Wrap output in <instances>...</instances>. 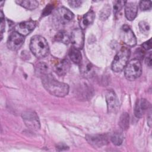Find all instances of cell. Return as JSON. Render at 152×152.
<instances>
[{"instance_id": "obj_1", "label": "cell", "mask_w": 152, "mask_h": 152, "mask_svg": "<svg viewBox=\"0 0 152 152\" xmlns=\"http://www.w3.org/2000/svg\"><path fill=\"white\" fill-rule=\"evenodd\" d=\"M45 88L52 95L56 97H64L68 94L69 86L68 84L56 80L50 73L41 77Z\"/></svg>"}, {"instance_id": "obj_2", "label": "cell", "mask_w": 152, "mask_h": 152, "mask_svg": "<svg viewBox=\"0 0 152 152\" xmlns=\"http://www.w3.org/2000/svg\"><path fill=\"white\" fill-rule=\"evenodd\" d=\"M30 49L37 58H43L49 53V46L47 41L43 37L39 35H36L31 38Z\"/></svg>"}, {"instance_id": "obj_3", "label": "cell", "mask_w": 152, "mask_h": 152, "mask_svg": "<svg viewBox=\"0 0 152 152\" xmlns=\"http://www.w3.org/2000/svg\"><path fill=\"white\" fill-rule=\"evenodd\" d=\"M131 55L129 49L126 47L122 48L115 55L112 64V69L115 72H120L125 68L128 64Z\"/></svg>"}, {"instance_id": "obj_4", "label": "cell", "mask_w": 152, "mask_h": 152, "mask_svg": "<svg viewBox=\"0 0 152 152\" xmlns=\"http://www.w3.org/2000/svg\"><path fill=\"white\" fill-rule=\"evenodd\" d=\"M125 68V76L128 80L134 81L141 74V64L140 61L137 59L135 58L131 60Z\"/></svg>"}, {"instance_id": "obj_5", "label": "cell", "mask_w": 152, "mask_h": 152, "mask_svg": "<svg viewBox=\"0 0 152 152\" xmlns=\"http://www.w3.org/2000/svg\"><path fill=\"white\" fill-rule=\"evenodd\" d=\"M22 118L26 125L33 131H37L40 128V123L37 113L31 110H28L22 113Z\"/></svg>"}, {"instance_id": "obj_6", "label": "cell", "mask_w": 152, "mask_h": 152, "mask_svg": "<svg viewBox=\"0 0 152 152\" xmlns=\"http://www.w3.org/2000/svg\"><path fill=\"white\" fill-rule=\"evenodd\" d=\"M121 37L124 43L128 46H134L137 43L136 37L128 25L125 24L121 27Z\"/></svg>"}, {"instance_id": "obj_7", "label": "cell", "mask_w": 152, "mask_h": 152, "mask_svg": "<svg viewBox=\"0 0 152 152\" xmlns=\"http://www.w3.org/2000/svg\"><path fill=\"white\" fill-rule=\"evenodd\" d=\"M24 42V37L16 31L12 32L7 41L8 48L13 51L18 50Z\"/></svg>"}, {"instance_id": "obj_8", "label": "cell", "mask_w": 152, "mask_h": 152, "mask_svg": "<svg viewBox=\"0 0 152 152\" xmlns=\"http://www.w3.org/2000/svg\"><path fill=\"white\" fill-rule=\"evenodd\" d=\"M106 100L109 113H116L119 108V102L117 96L113 90H108L106 93Z\"/></svg>"}, {"instance_id": "obj_9", "label": "cell", "mask_w": 152, "mask_h": 152, "mask_svg": "<svg viewBox=\"0 0 152 152\" xmlns=\"http://www.w3.org/2000/svg\"><path fill=\"white\" fill-rule=\"evenodd\" d=\"M36 24V22L33 20L22 22L17 24L14 27V30L23 36H26L35 28Z\"/></svg>"}, {"instance_id": "obj_10", "label": "cell", "mask_w": 152, "mask_h": 152, "mask_svg": "<svg viewBox=\"0 0 152 152\" xmlns=\"http://www.w3.org/2000/svg\"><path fill=\"white\" fill-rule=\"evenodd\" d=\"M87 142L94 147H101L108 143L107 136L105 134L86 135Z\"/></svg>"}, {"instance_id": "obj_11", "label": "cell", "mask_w": 152, "mask_h": 152, "mask_svg": "<svg viewBox=\"0 0 152 152\" xmlns=\"http://www.w3.org/2000/svg\"><path fill=\"white\" fill-rule=\"evenodd\" d=\"M70 41L73 45V46L78 49H81L84 46V36L83 30L81 28H75L72 30Z\"/></svg>"}, {"instance_id": "obj_12", "label": "cell", "mask_w": 152, "mask_h": 152, "mask_svg": "<svg viewBox=\"0 0 152 152\" xmlns=\"http://www.w3.org/2000/svg\"><path fill=\"white\" fill-rule=\"evenodd\" d=\"M55 18L57 21L61 24H66L74 18L73 13L65 7H61L58 9L55 13Z\"/></svg>"}, {"instance_id": "obj_13", "label": "cell", "mask_w": 152, "mask_h": 152, "mask_svg": "<svg viewBox=\"0 0 152 152\" xmlns=\"http://www.w3.org/2000/svg\"><path fill=\"white\" fill-rule=\"evenodd\" d=\"M150 107V103L145 99H141L137 101L134 109L135 116L140 118L142 117L146 111Z\"/></svg>"}, {"instance_id": "obj_14", "label": "cell", "mask_w": 152, "mask_h": 152, "mask_svg": "<svg viewBox=\"0 0 152 152\" xmlns=\"http://www.w3.org/2000/svg\"><path fill=\"white\" fill-rule=\"evenodd\" d=\"M125 5V14L126 18L129 21L133 20L137 14V5L134 2H126Z\"/></svg>"}, {"instance_id": "obj_15", "label": "cell", "mask_w": 152, "mask_h": 152, "mask_svg": "<svg viewBox=\"0 0 152 152\" xmlns=\"http://www.w3.org/2000/svg\"><path fill=\"white\" fill-rule=\"evenodd\" d=\"M95 18V14L93 10L88 11L82 17L80 21V26L81 30L86 29L88 26L91 25Z\"/></svg>"}, {"instance_id": "obj_16", "label": "cell", "mask_w": 152, "mask_h": 152, "mask_svg": "<svg viewBox=\"0 0 152 152\" xmlns=\"http://www.w3.org/2000/svg\"><path fill=\"white\" fill-rule=\"evenodd\" d=\"M69 64L66 59L62 60L56 64L53 68V70L59 76L65 75L69 69Z\"/></svg>"}, {"instance_id": "obj_17", "label": "cell", "mask_w": 152, "mask_h": 152, "mask_svg": "<svg viewBox=\"0 0 152 152\" xmlns=\"http://www.w3.org/2000/svg\"><path fill=\"white\" fill-rule=\"evenodd\" d=\"M69 56L71 60L76 64H80L82 61V55L79 49L72 46L69 51Z\"/></svg>"}, {"instance_id": "obj_18", "label": "cell", "mask_w": 152, "mask_h": 152, "mask_svg": "<svg viewBox=\"0 0 152 152\" xmlns=\"http://www.w3.org/2000/svg\"><path fill=\"white\" fill-rule=\"evenodd\" d=\"M17 4L21 7L30 10H34L39 6V2L35 0H24V1H15Z\"/></svg>"}, {"instance_id": "obj_19", "label": "cell", "mask_w": 152, "mask_h": 152, "mask_svg": "<svg viewBox=\"0 0 152 152\" xmlns=\"http://www.w3.org/2000/svg\"><path fill=\"white\" fill-rule=\"evenodd\" d=\"M35 71L37 75L41 77L45 75L49 74L48 65L45 62H39L37 64Z\"/></svg>"}, {"instance_id": "obj_20", "label": "cell", "mask_w": 152, "mask_h": 152, "mask_svg": "<svg viewBox=\"0 0 152 152\" xmlns=\"http://www.w3.org/2000/svg\"><path fill=\"white\" fill-rule=\"evenodd\" d=\"M129 116L128 113H123L119 119V125L122 130H126L129 128Z\"/></svg>"}, {"instance_id": "obj_21", "label": "cell", "mask_w": 152, "mask_h": 152, "mask_svg": "<svg viewBox=\"0 0 152 152\" xmlns=\"http://www.w3.org/2000/svg\"><path fill=\"white\" fill-rule=\"evenodd\" d=\"M55 39L58 42L68 44L70 41V37L66 32L64 31H59L55 36Z\"/></svg>"}, {"instance_id": "obj_22", "label": "cell", "mask_w": 152, "mask_h": 152, "mask_svg": "<svg viewBox=\"0 0 152 152\" xmlns=\"http://www.w3.org/2000/svg\"><path fill=\"white\" fill-rule=\"evenodd\" d=\"M110 140L115 145H119L122 143L124 140V135L121 132H115L112 135Z\"/></svg>"}, {"instance_id": "obj_23", "label": "cell", "mask_w": 152, "mask_h": 152, "mask_svg": "<svg viewBox=\"0 0 152 152\" xmlns=\"http://www.w3.org/2000/svg\"><path fill=\"white\" fill-rule=\"evenodd\" d=\"M110 7L109 4H106L100 11L99 17L102 20H106L110 14Z\"/></svg>"}, {"instance_id": "obj_24", "label": "cell", "mask_w": 152, "mask_h": 152, "mask_svg": "<svg viewBox=\"0 0 152 152\" xmlns=\"http://www.w3.org/2000/svg\"><path fill=\"white\" fill-rule=\"evenodd\" d=\"M126 2V1H116L113 2V12L115 15H116L121 11Z\"/></svg>"}, {"instance_id": "obj_25", "label": "cell", "mask_w": 152, "mask_h": 152, "mask_svg": "<svg viewBox=\"0 0 152 152\" xmlns=\"http://www.w3.org/2000/svg\"><path fill=\"white\" fill-rule=\"evenodd\" d=\"M139 27H140V30L141 31V33L145 34H147V33L150 30L149 24H148L147 22L144 21H142L140 22Z\"/></svg>"}, {"instance_id": "obj_26", "label": "cell", "mask_w": 152, "mask_h": 152, "mask_svg": "<svg viewBox=\"0 0 152 152\" xmlns=\"http://www.w3.org/2000/svg\"><path fill=\"white\" fill-rule=\"evenodd\" d=\"M140 7L141 10L146 11L151 9V1H140Z\"/></svg>"}, {"instance_id": "obj_27", "label": "cell", "mask_w": 152, "mask_h": 152, "mask_svg": "<svg viewBox=\"0 0 152 152\" xmlns=\"http://www.w3.org/2000/svg\"><path fill=\"white\" fill-rule=\"evenodd\" d=\"M92 65L89 63V62H87L86 64L84 62L81 65V68H82V72H83L84 74H87L88 72H90V71H91L92 69Z\"/></svg>"}, {"instance_id": "obj_28", "label": "cell", "mask_w": 152, "mask_h": 152, "mask_svg": "<svg viewBox=\"0 0 152 152\" xmlns=\"http://www.w3.org/2000/svg\"><path fill=\"white\" fill-rule=\"evenodd\" d=\"M145 54V50H144L142 48H140L138 49H137L135 51V56L137 57L135 59H137L138 60H140L141 59H142Z\"/></svg>"}, {"instance_id": "obj_29", "label": "cell", "mask_w": 152, "mask_h": 152, "mask_svg": "<svg viewBox=\"0 0 152 152\" xmlns=\"http://www.w3.org/2000/svg\"><path fill=\"white\" fill-rule=\"evenodd\" d=\"M53 8H54V7L53 5H52L51 4H49L48 5H47L42 12V16H46V15L50 14L52 10L53 9Z\"/></svg>"}, {"instance_id": "obj_30", "label": "cell", "mask_w": 152, "mask_h": 152, "mask_svg": "<svg viewBox=\"0 0 152 152\" xmlns=\"http://www.w3.org/2000/svg\"><path fill=\"white\" fill-rule=\"evenodd\" d=\"M5 18L4 17L2 11H1V39L2 38V33L4 32V31L5 30Z\"/></svg>"}, {"instance_id": "obj_31", "label": "cell", "mask_w": 152, "mask_h": 152, "mask_svg": "<svg viewBox=\"0 0 152 152\" xmlns=\"http://www.w3.org/2000/svg\"><path fill=\"white\" fill-rule=\"evenodd\" d=\"M68 2L69 5L72 8L78 7L82 4L81 1H68Z\"/></svg>"}, {"instance_id": "obj_32", "label": "cell", "mask_w": 152, "mask_h": 152, "mask_svg": "<svg viewBox=\"0 0 152 152\" xmlns=\"http://www.w3.org/2000/svg\"><path fill=\"white\" fill-rule=\"evenodd\" d=\"M151 48V39H149L148 41L144 42L142 45V48L145 50H147L150 49Z\"/></svg>"}, {"instance_id": "obj_33", "label": "cell", "mask_w": 152, "mask_h": 152, "mask_svg": "<svg viewBox=\"0 0 152 152\" xmlns=\"http://www.w3.org/2000/svg\"><path fill=\"white\" fill-rule=\"evenodd\" d=\"M145 61L146 65L148 66H149V67L151 66V52H150L148 53V55L147 56Z\"/></svg>"}, {"instance_id": "obj_34", "label": "cell", "mask_w": 152, "mask_h": 152, "mask_svg": "<svg viewBox=\"0 0 152 152\" xmlns=\"http://www.w3.org/2000/svg\"><path fill=\"white\" fill-rule=\"evenodd\" d=\"M68 148V147L66 145H65L64 144H59L57 145L56 147V150L58 151H63V150H66Z\"/></svg>"}, {"instance_id": "obj_35", "label": "cell", "mask_w": 152, "mask_h": 152, "mask_svg": "<svg viewBox=\"0 0 152 152\" xmlns=\"http://www.w3.org/2000/svg\"><path fill=\"white\" fill-rule=\"evenodd\" d=\"M147 123L148 125L150 127H151V113H150L149 116L147 117Z\"/></svg>"}]
</instances>
